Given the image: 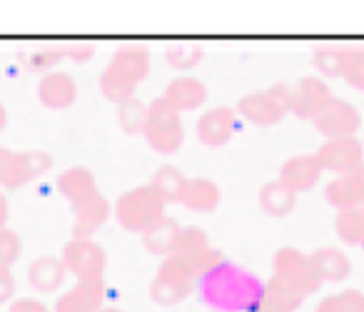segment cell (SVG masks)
Here are the masks:
<instances>
[{"mask_svg": "<svg viewBox=\"0 0 364 312\" xmlns=\"http://www.w3.org/2000/svg\"><path fill=\"white\" fill-rule=\"evenodd\" d=\"M267 282L237 262L223 260L198 280L203 302L213 312H257Z\"/></svg>", "mask_w": 364, "mask_h": 312, "instance_id": "6da1fadb", "label": "cell"}, {"mask_svg": "<svg viewBox=\"0 0 364 312\" xmlns=\"http://www.w3.org/2000/svg\"><path fill=\"white\" fill-rule=\"evenodd\" d=\"M150 73V53L145 48H120L100 76V93L105 100L122 105L132 100L135 90Z\"/></svg>", "mask_w": 364, "mask_h": 312, "instance_id": "7a4b0ae2", "label": "cell"}, {"mask_svg": "<svg viewBox=\"0 0 364 312\" xmlns=\"http://www.w3.org/2000/svg\"><path fill=\"white\" fill-rule=\"evenodd\" d=\"M165 207L167 205L155 195V190L150 185H145L122 192L115 200V205H112V215H115L117 225L122 230L145 235L147 230H152L165 217Z\"/></svg>", "mask_w": 364, "mask_h": 312, "instance_id": "3957f363", "label": "cell"}, {"mask_svg": "<svg viewBox=\"0 0 364 312\" xmlns=\"http://www.w3.org/2000/svg\"><path fill=\"white\" fill-rule=\"evenodd\" d=\"M198 280H200L198 272L193 270V265L185 257L170 255L160 262L157 275L152 277L150 300L162 307L177 305V302H182L198 287Z\"/></svg>", "mask_w": 364, "mask_h": 312, "instance_id": "277c9868", "label": "cell"}, {"mask_svg": "<svg viewBox=\"0 0 364 312\" xmlns=\"http://www.w3.org/2000/svg\"><path fill=\"white\" fill-rule=\"evenodd\" d=\"M147 145L160 155H175L185 142V125H182V115L175 113L162 98L147 105V123L142 128Z\"/></svg>", "mask_w": 364, "mask_h": 312, "instance_id": "5b68a950", "label": "cell"}, {"mask_svg": "<svg viewBox=\"0 0 364 312\" xmlns=\"http://www.w3.org/2000/svg\"><path fill=\"white\" fill-rule=\"evenodd\" d=\"M235 113L240 115V120L250 123V125H257V128L277 125L289 113V85L277 83L269 90H257V93H250V95H242L237 100Z\"/></svg>", "mask_w": 364, "mask_h": 312, "instance_id": "8992f818", "label": "cell"}, {"mask_svg": "<svg viewBox=\"0 0 364 312\" xmlns=\"http://www.w3.org/2000/svg\"><path fill=\"white\" fill-rule=\"evenodd\" d=\"M272 277L292 290H297L302 297L314 295L322 287L317 270H314L309 255L299 252L297 247H279L272 257Z\"/></svg>", "mask_w": 364, "mask_h": 312, "instance_id": "52a82bcc", "label": "cell"}, {"mask_svg": "<svg viewBox=\"0 0 364 312\" xmlns=\"http://www.w3.org/2000/svg\"><path fill=\"white\" fill-rule=\"evenodd\" d=\"M63 265L77 280H102L107 267L105 250L92 237H73L63 247Z\"/></svg>", "mask_w": 364, "mask_h": 312, "instance_id": "ba28073f", "label": "cell"}, {"mask_svg": "<svg viewBox=\"0 0 364 312\" xmlns=\"http://www.w3.org/2000/svg\"><path fill=\"white\" fill-rule=\"evenodd\" d=\"M322 165V170L337 175H349L364 167V145L354 137H334V140H324L319 150L314 152Z\"/></svg>", "mask_w": 364, "mask_h": 312, "instance_id": "9c48e42d", "label": "cell"}, {"mask_svg": "<svg viewBox=\"0 0 364 312\" xmlns=\"http://www.w3.org/2000/svg\"><path fill=\"white\" fill-rule=\"evenodd\" d=\"M312 123L319 130V135H324V140H334V137L357 135L359 125H362V115L352 103L332 95V100L319 110V115Z\"/></svg>", "mask_w": 364, "mask_h": 312, "instance_id": "30bf717a", "label": "cell"}, {"mask_svg": "<svg viewBox=\"0 0 364 312\" xmlns=\"http://www.w3.org/2000/svg\"><path fill=\"white\" fill-rule=\"evenodd\" d=\"M329 100L332 90L319 76L299 78L294 85H289V113L299 120H314Z\"/></svg>", "mask_w": 364, "mask_h": 312, "instance_id": "8fae6325", "label": "cell"}, {"mask_svg": "<svg viewBox=\"0 0 364 312\" xmlns=\"http://www.w3.org/2000/svg\"><path fill=\"white\" fill-rule=\"evenodd\" d=\"M240 115L235 113V108H210L203 115L198 118V125H195V132H198V140L208 147H223L237 135L240 130Z\"/></svg>", "mask_w": 364, "mask_h": 312, "instance_id": "7c38bea8", "label": "cell"}, {"mask_svg": "<svg viewBox=\"0 0 364 312\" xmlns=\"http://www.w3.org/2000/svg\"><path fill=\"white\" fill-rule=\"evenodd\" d=\"M160 98L182 115V113L200 110L208 103V85L195 76H177L175 80L167 83Z\"/></svg>", "mask_w": 364, "mask_h": 312, "instance_id": "4fadbf2b", "label": "cell"}, {"mask_svg": "<svg viewBox=\"0 0 364 312\" xmlns=\"http://www.w3.org/2000/svg\"><path fill=\"white\" fill-rule=\"evenodd\" d=\"M105 307V282L77 280L55 300L53 312H100Z\"/></svg>", "mask_w": 364, "mask_h": 312, "instance_id": "5bb4252c", "label": "cell"}, {"mask_svg": "<svg viewBox=\"0 0 364 312\" xmlns=\"http://www.w3.org/2000/svg\"><path fill=\"white\" fill-rule=\"evenodd\" d=\"M38 100H41L43 108L55 110V113L73 108L77 100L75 78L63 71H53V73H48V76H43L41 83H38Z\"/></svg>", "mask_w": 364, "mask_h": 312, "instance_id": "9a60e30c", "label": "cell"}, {"mask_svg": "<svg viewBox=\"0 0 364 312\" xmlns=\"http://www.w3.org/2000/svg\"><path fill=\"white\" fill-rule=\"evenodd\" d=\"M50 167H53V157L43 150L13 152L11 170H8V177H6V182H3V187H6V190H21V187L31 185L33 180L46 175Z\"/></svg>", "mask_w": 364, "mask_h": 312, "instance_id": "2e32d148", "label": "cell"}, {"mask_svg": "<svg viewBox=\"0 0 364 312\" xmlns=\"http://www.w3.org/2000/svg\"><path fill=\"white\" fill-rule=\"evenodd\" d=\"M112 215V205L102 197V192H92L85 200L73 205V237H92L107 217Z\"/></svg>", "mask_w": 364, "mask_h": 312, "instance_id": "e0dca14e", "label": "cell"}, {"mask_svg": "<svg viewBox=\"0 0 364 312\" xmlns=\"http://www.w3.org/2000/svg\"><path fill=\"white\" fill-rule=\"evenodd\" d=\"M322 172L324 170L319 165L317 155H294L282 162L277 180L299 195V192H307L312 187H317V182L322 180Z\"/></svg>", "mask_w": 364, "mask_h": 312, "instance_id": "ac0fdd59", "label": "cell"}, {"mask_svg": "<svg viewBox=\"0 0 364 312\" xmlns=\"http://www.w3.org/2000/svg\"><path fill=\"white\" fill-rule=\"evenodd\" d=\"M324 200L334 210H352V207H364V167L349 175H337L324 187Z\"/></svg>", "mask_w": 364, "mask_h": 312, "instance_id": "d6986e66", "label": "cell"}, {"mask_svg": "<svg viewBox=\"0 0 364 312\" xmlns=\"http://www.w3.org/2000/svg\"><path fill=\"white\" fill-rule=\"evenodd\" d=\"M220 197H223V192H220L215 180H208V177H185L177 202L193 212H213L218 210Z\"/></svg>", "mask_w": 364, "mask_h": 312, "instance_id": "ffe728a7", "label": "cell"}, {"mask_svg": "<svg viewBox=\"0 0 364 312\" xmlns=\"http://www.w3.org/2000/svg\"><path fill=\"white\" fill-rule=\"evenodd\" d=\"M65 277H68V270H65V265H63V260L53 255L38 257V260H33L31 267H28V285L36 292L60 290Z\"/></svg>", "mask_w": 364, "mask_h": 312, "instance_id": "44dd1931", "label": "cell"}, {"mask_svg": "<svg viewBox=\"0 0 364 312\" xmlns=\"http://www.w3.org/2000/svg\"><path fill=\"white\" fill-rule=\"evenodd\" d=\"M309 260H312L322 285L324 282H342V280H347L349 272H352L349 257L344 255L342 250H337V247H319V250H314L312 255H309Z\"/></svg>", "mask_w": 364, "mask_h": 312, "instance_id": "7402d4cb", "label": "cell"}, {"mask_svg": "<svg viewBox=\"0 0 364 312\" xmlns=\"http://www.w3.org/2000/svg\"><path fill=\"white\" fill-rule=\"evenodd\" d=\"M58 192H60L65 200H70L73 205L80 200H85L87 195L97 192V180L87 167L75 165V167H68L65 172L58 175Z\"/></svg>", "mask_w": 364, "mask_h": 312, "instance_id": "603a6c76", "label": "cell"}, {"mask_svg": "<svg viewBox=\"0 0 364 312\" xmlns=\"http://www.w3.org/2000/svg\"><path fill=\"white\" fill-rule=\"evenodd\" d=\"M257 202L264 215L284 217L297 205V192H292L279 180H272V182H267V185H262V190H259V195H257Z\"/></svg>", "mask_w": 364, "mask_h": 312, "instance_id": "cb8c5ba5", "label": "cell"}, {"mask_svg": "<svg viewBox=\"0 0 364 312\" xmlns=\"http://www.w3.org/2000/svg\"><path fill=\"white\" fill-rule=\"evenodd\" d=\"M302 302H304V297L299 295L297 290H292V287L284 285V282L269 277L257 312H297L299 307H302Z\"/></svg>", "mask_w": 364, "mask_h": 312, "instance_id": "d4e9b609", "label": "cell"}, {"mask_svg": "<svg viewBox=\"0 0 364 312\" xmlns=\"http://www.w3.org/2000/svg\"><path fill=\"white\" fill-rule=\"evenodd\" d=\"M337 237L349 247H364V207L339 210L334 220Z\"/></svg>", "mask_w": 364, "mask_h": 312, "instance_id": "484cf974", "label": "cell"}, {"mask_svg": "<svg viewBox=\"0 0 364 312\" xmlns=\"http://www.w3.org/2000/svg\"><path fill=\"white\" fill-rule=\"evenodd\" d=\"M177 232H180V225H177L172 217H162L152 230H147L145 235H142V242H145V247L152 255L170 257L172 247H175V240H177Z\"/></svg>", "mask_w": 364, "mask_h": 312, "instance_id": "4316f807", "label": "cell"}, {"mask_svg": "<svg viewBox=\"0 0 364 312\" xmlns=\"http://www.w3.org/2000/svg\"><path fill=\"white\" fill-rule=\"evenodd\" d=\"M182 182H185V175H182L175 165H162V167H157V172L152 175L150 187L155 190V195L160 197L165 205H170V202H177V197H180Z\"/></svg>", "mask_w": 364, "mask_h": 312, "instance_id": "83f0119b", "label": "cell"}, {"mask_svg": "<svg viewBox=\"0 0 364 312\" xmlns=\"http://www.w3.org/2000/svg\"><path fill=\"white\" fill-rule=\"evenodd\" d=\"M344 58H347V48H334V46H324L317 48L312 56V66L319 73V78H342V68H344Z\"/></svg>", "mask_w": 364, "mask_h": 312, "instance_id": "f1b7e54d", "label": "cell"}, {"mask_svg": "<svg viewBox=\"0 0 364 312\" xmlns=\"http://www.w3.org/2000/svg\"><path fill=\"white\" fill-rule=\"evenodd\" d=\"M208 247H210V240H208V235L200 230V227H180V232H177V240H175V247H172V255L190 260V257L200 255V252L208 250Z\"/></svg>", "mask_w": 364, "mask_h": 312, "instance_id": "f546056e", "label": "cell"}, {"mask_svg": "<svg viewBox=\"0 0 364 312\" xmlns=\"http://www.w3.org/2000/svg\"><path fill=\"white\" fill-rule=\"evenodd\" d=\"M145 123H147V105L142 100L132 98V100L117 105V125L122 128V132L137 135V132H142Z\"/></svg>", "mask_w": 364, "mask_h": 312, "instance_id": "4dcf8cb0", "label": "cell"}, {"mask_svg": "<svg viewBox=\"0 0 364 312\" xmlns=\"http://www.w3.org/2000/svg\"><path fill=\"white\" fill-rule=\"evenodd\" d=\"M314 312H364V295L359 290H342L319 300Z\"/></svg>", "mask_w": 364, "mask_h": 312, "instance_id": "1f68e13d", "label": "cell"}, {"mask_svg": "<svg viewBox=\"0 0 364 312\" xmlns=\"http://www.w3.org/2000/svg\"><path fill=\"white\" fill-rule=\"evenodd\" d=\"M63 61H65V56H63L60 46H58V48H38V51H33V53H28V56H26L28 71L43 73V76L53 73Z\"/></svg>", "mask_w": 364, "mask_h": 312, "instance_id": "d6a6232c", "label": "cell"}, {"mask_svg": "<svg viewBox=\"0 0 364 312\" xmlns=\"http://www.w3.org/2000/svg\"><path fill=\"white\" fill-rule=\"evenodd\" d=\"M23 255V240L16 230L11 227H3L0 230V267H8L11 270Z\"/></svg>", "mask_w": 364, "mask_h": 312, "instance_id": "836d02e7", "label": "cell"}, {"mask_svg": "<svg viewBox=\"0 0 364 312\" xmlns=\"http://www.w3.org/2000/svg\"><path fill=\"white\" fill-rule=\"evenodd\" d=\"M342 78L347 80L349 88L364 93V51L362 48H357V51H347L344 68H342Z\"/></svg>", "mask_w": 364, "mask_h": 312, "instance_id": "e575fe53", "label": "cell"}, {"mask_svg": "<svg viewBox=\"0 0 364 312\" xmlns=\"http://www.w3.org/2000/svg\"><path fill=\"white\" fill-rule=\"evenodd\" d=\"M203 61V51L195 46H180V48H170L165 53V63L175 71H193L195 66H200Z\"/></svg>", "mask_w": 364, "mask_h": 312, "instance_id": "d590c367", "label": "cell"}, {"mask_svg": "<svg viewBox=\"0 0 364 312\" xmlns=\"http://www.w3.org/2000/svg\"><path fill=\"white\" fill-rule=\"evenodd\" d=\"M63 48V56L73 63H87L92 56H95V48L90 43H68V46H60Z\"/></svg>", "mask_w": 364, "mask_h": 312, "instance_id": "8d00e7d4", "label": "cell"}, {"mask_svg": "<svg viewBox=\"0 0 364 312\" xmlns=\"http://www.w3.org/2000/svg\"><path fill=\"white\" fill-rule=\"evenodd\" d=\"M16 275H13V270H8V267H0V307L8 305V302H13V297H16Z\"/></svg>", "mask_w": 364, "mask_h": 312, "instance_id": "74e56055", "label": "cell"}, {"mask_svg": "<svg viewBox=\"0 0 364 312\" xmlns=\"http://www.w3.org/2000/svg\"><path fill=\"white\" fill-rule=\"evenodd\" d=\"M8 312H50L41 300L36 297H21V300L11 302V310Z\"/></svg>", "mask_w": 364, "mask_h": 312, "instance_id": "f35d334b", "label": "cell"}, {"mask_svg": "<svg viewBox=\"0 0 364 312\" xmlns=\"http://www.w3.org/2000/svg\"><path fill=\"white\" fill-rule=\"evenodd\" d=\"M11 160H13V150H8V147H0V185H3V182H6V177H8Z\"/></svg>", "mask_w": 364, "mask_h": 312, "instance_id": "ab89813d", "label": "cell"}, {"mask_svg": "<svg viewBox=\"0 0 364 312\" xmlns=\"http://www.w3.org/2000/svg\"><path fill=\"white\" fill-rule=\"evenodd\" d=\"M8 215H11V207H8V197L0 192V230L8 227Z\"/></svg>", "mask_w": 364, "mask_h": 312, "instance_id": "60d3db41", "label": "cell"}, {"mask_svg": "<svg viewBox=\"0 0 364 312\" xmlns=\"http://www.w3.org/2000/svg\"><path fill=\"white\" fill-rule=\"evenodd\" d=\"M6 125H8V110H6V105L0 103V130H6Z\"/></svg>", "mask_w": 364, "mask_h": 312, "instance_id": "b9f144b4", "label": "cell"}, {"mask_svg": "<svg viewBox=\"0 0 364 312\" xmlns=\"http://www.w3.org/2000/svg\"><path fill=\"white\" fill-rule=\"evenodd\" d=\"M100 312H122V310H117V307H102Z\"/></svg>", "mask_w": 364, "mask_h": 312, "instance_id": "7bdbcfd3", "label": "cell"}]
</instances>
